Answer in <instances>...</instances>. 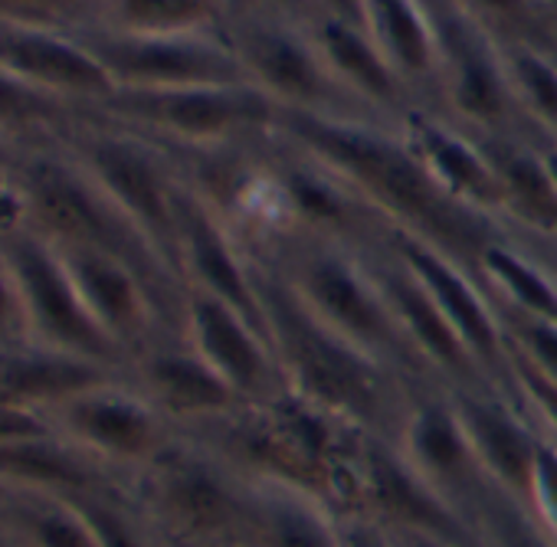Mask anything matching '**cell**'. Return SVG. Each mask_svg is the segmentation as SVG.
Returning a JSON list of instances; mask_svg holds the SVG:
<instances>
[{"label": "cell", "mask_w": 557, "mask_h": 547, "mask_svg": "<svg viewBox=\"0 0 557 547\" xmlns=\"http://www.w3.org/2000/svg\"><path fill=\"white\" fill-rule=\"evenodd\" d=\"M233 17H283L309 24L312 0H230V21Z\"/></svg>", "instance_id": "obj_42"}, {"label": "cell", "mask_w": 557, "mask_h": 547, "mask_svg": "<svg viewBox=\"0 0 557 547\" xmlns=\"http://www.w3.org/2000/svg\"><path fill=\"white\" fill-rule=\"evenodd\" d=\"M342 518H361L381 531H417L459 547H482L479 531L410 469L391 436L368 433L361 439Z\"/></svg>", "instance_id": "obj_13"}, {"label": "cell", "mask_w": 557, "mask_h": 547, "mask_svg": "<svg viewBox=\"0 0 557 547\" xmlns=\"http://www.w3.org/2000/svg\"><path fill=\"white\" fill-rule=\"evenodd\" d=\"M177 272L184 289H197L203 296L226 302L265 335V315L256 286V262L233 236V229L216 216V210L190 190V184L181 207Z\"/></svg>", "instance_id": "obj_20"}, {"label": "cell", "mask_w": 557, "mask_h": 547, "mask_svg": "<svg viewBox=\"0 0 557 547\" xmlns=\"http://www.w3.org/2000/svg\"><path fill=\"white\" fill-rule=\"evenodd\" d=\"M502 315L505 335L511 351L528 361L537 374H544L547 381L557 384V325L547 322H531V319H518V315Z\"/></svg>", "instance_id": "obj_40"}, {"label": "cell", "mask_w": 557, "mask_h": 547, "mask_svg": "<svg viewBox=\"0 0 557 547\" xmlns=\"http://www.w3.org/2000/svg\"><path fill=\"white\" fill-rule=\"evenodd\" d=\"M508 239L524 249L541 269H544V276L554 283L557 289V239H547V236H531V233H508Z\"/></svg>", "instance_id": "obj_45"}, {"label": "cell", "mask_w": 557, "mask_h": 547, "mask_svg": "<svg viewBox=\"0 0 557 547\" xmlns=\"http://www.w3.org/2000/svg\"><path fill=\"white\" fill-rule=\"evenodd\" d=\"M17 187L27 203V226L47 236L53 246L99 249L135 265L161 306L181 328L184 286L141 229L122 213V207L96 184V177L60 145L27 151L14 167Z\"/></svg>", "instance_id": "obj_4"}, {"label": "cell", "mask_w": 557, "mask_h": 547, "mask_svg": "<svg viewBox=\"0 0 557 547\" xmlns=\"http://www.w3.org/2000/svg\"><path fill=\"white\" fill-rule=\"evenodd\" d=\"M479 279L505 315L557 325V289L544 269L511 239H498L482 252Z\"/></svg>", "instance_id": "obj_31"}, {"label": "cell", "mask_w": 557, "mask_h": 547, "mask_svg": "<svg viewBox=\"0 0 557 547\" xmlns=\"http://www.w3.org/2000/svg\"><path fill=\"white\" fill-rule=\"evenodd\" d=\"M27 226V203L11 167H0V236Z\"/></svg>", "instance_id": "obj_44"}, {"label": "cell", "mask_w": 557, "mask_h": 547, "mask_svg": "<svg viewBox=\"0 0 557 547\" xmlns=\"http://www.w3.org/2000/svg\"><path fill=\"white\" fill-rule=\"evenodd\" d=\"M21 158H24V154H21L14 145H8L4 138H0V167H11V171H14Z\"/></svg>", "instance_id": "obj_49"}, {"label": "cell", "mask_w": 557, "mask_h": 547, "mask_svg": "<svg viewBox=\"0 0 557 547\" xmlns=\"http://www.w3.org/2000/svg\"><path fill=\"white\" fill-rule=\"evenodd\" d=\"M332 17L364 27V0H312V21Z\"/></svg>", "instance_id": "obj_47"}, {"label": "cell", "mask_w": 557, "mask_h": 547, "mask_svg": "<svg viewBox=\"0 0 557 547\" xmlns=\"http://www.w3.org/2000/svg\"><path fill=\"white\" fill-rule=\"evenodd\" d=\"M106 465L89 459L57 430L17 443H0V488L21 495H57L79 498L86 492L115 485Z\"/></svg>", "instance_id": "obj_28"}, {"label": "cell", "mask_w": 557, "mask_h": 547, "mask_svg": "<svg viewBox=\"0 0 557 547\" xmlns=\"http://www.w3.org/2000/svg\"><path fill=\"white\" fill-rule=\"evenodd\" d=\"M83 109L30 86L27 79L0 70V138L21 154L60 141Z\"/></svg>", "instance_id": "obj_32"}, {"label": "cell", "mask_w": 557, "mask_h": 547, "mask_svg": "<svg viewBox=\"0 0 557 547\" xmlns=\"http://www.w3.org/2000/svg\"><path fill=\"white\" fill-rule=\"evenodd\" d=\"M502 50L557 53V21L547 0H453Z\"/></svg>", "instance_id": "obj_34"}, {"label": "cell", "mask_w": 557, "mask_h": 547, "mask_svg": "<svg viewBox=\"0 0 557 547\" xmlns=\"http://www.w3.org/2000/svg\"><path fill=\"white\" fill-rule=\"evenodd\" d=\"M394 443L400 456L410 462V469L475 527V518L495 495V488L485 478L482 462L462 430L449 387H417L404 410Z\"/></svg>", "instance_id": "obj_15"}, {"label": "cell", "mask_w": 557, "mask_h": 547, "mask_svg": "<svg viewBox=\"0 0 557 547\" xmlns=\"http://www.w3.org/2000/svg\"><path fill=\"white\" fill-rule=\"evenodd\" d=\"M252 262L265 315V338L286 390L361 433L394 439L413 390L423 384L404 381L400 374L325 328L278 279V272L269 262Z\"/></svg>", "instance_id": "obj_2"}, {"label": "cell", "mask_w": 557, "mask_h": 547, "mask_svg": "<svg viewBox=\"0 0 557 547\" xmlns=\"http://www.w3.org/2000/svg\"><path fill=\"white\" fill-rule=\"evenodd\" d=\"M449 397L492 488L528 508L541 433L524 413L515 390L502 384H479L466 390H449Z\"/></svg>", "instance_id": "obj_18"}, {"label": "cell", "mask_w": 557, "mask_h": 547, "mask_svg": "<svg viewBox=\"0 0 557 547\" xmlns=\"http://www.w3.org/2000/svg\"><path fill=\"white\" fill-rule=\"evenodd\" d=\"M554 63H557V53H554Z\"/></svg>", "instance_id": "obj_53"}, {"label": "cell", "mask_w": 557, "mask_h": 547, "mask_svg": "<svg viewBox=\"0 0 557 547\" xmlns=\"http://www.w3.org/2000/svg\"><path fill=\"white\" fill-rule=\"evenodd\" d=\"M252 259L269 262L278 272V279L325 328H332L404 381L436 384L410 351L384 293L377 289L368 249L338 239L293 236Z\"/></svg>", "instance_id": "obj_5"}, {"label": "cell", "mask_w": 557, "mask_h": 547, "mask_svg": "<svg viewBox=\"0 0 557 547\" xmlns=\"http://www.w3.org/2000/svg\"><path fill=\"white\" fill-rule=\"evenodd\" d=\"M181 335L236 390L243 403L286 387L269 338L249 319L213 296L184 289Z\"/></svg>", "instance_id": "obj_21"}, {"label": "cell", "mask_w": 557, "mask_h": 547, "mask_svg": "<svg viewBox=\"0 0 557 547\" xmlns=\"http://www.w3.org/2000/svg\"><path fill=\"white\" fill-rule=\"evenodd\" d=\"M60 145L96 177V184L122 207V213L181 279L177 239L187 177L177 154L161 141L96 112H79V119L60 135Z\"/></svg>", "instance_id": "obj_6"}, {"label": "cell", "mask_w": 557, "mask_h": 547, "mask_svg": "<svg viewBox=\"0 0 557 547\" xmlns=\"http://www.w3.org/2000/svg\"><path fill=\"white\" fill-rule=\"evenodd\" d=\"M47 417L63 439L122 482L151 465L181 436L125 374L60 403Z\"/></svg>", "instance_id": "obj_12"}, {"label": "cell", "mask_w": 557, "mask_h": 547, "mask_svg": "<svg viewBox=\"0 0 557 547\" xmlns=\"http://www.w3.org/2000/svg\"><path fill=\"white\" fill-rule=\"evenodd\" d=\"M115 89H187L249 83L226 34L135 37L99 27L76 30Z\"/></svg>", "instance_id": "obj_14"}, {"label": "cell", "mask_w": 557, "mask_h": 547, "mask_svg": "<svg viewBox=\"0 0 557 547\" xmlns=\"http://www.w3.org/2000/svg\"><path fill=\"white\" fill-rule=\"evenodd\" d=\"M475 531L482 547H557L528 508L515 505L505 495H492L475 518Z\"/></svg>", "instance_id": "obj_37"}, {"label": "cell", "mask_w": 557, "mask_h": 547, "mask_svg": "<svg viewBox=\"0 0 557 547\" xmlns=\"http://www.w3.org/2000/svg\"><path fill=\"white\" fill-rule=\"evenodd\" d=\"M122 374L125 371L119 368L24 341L14 348H0V403L50 413L60 403Z\"/></svg>", "instance_id": "obj_27"}, {"label": "cell", "mask_w": 557, "mask_h": 547, "mask_svg": "<svg viewBox=\"0 0 557 547\" xmlns=\"http://www.w3.org/2000/svg\"><path fill=\"white\" fill-rule=\"evenodd\" d=\"M440 53L436 115L479 138L537 141L508 76L505 50L453 0H423Z\"/></svg>", "instance_id": "obj_9"}, {"label": "cell", "mask_w": 557, "mask_h": 547, "mask_svg": "<svg viewBox=\"0 0 557 547\" xmlns=\"http://www.w3.org/2000/svg\"><path fill=\"white\" fill-rule=\"evenodd\" d=\"M4 521L24 547H102L96 527L73 498L11 492Z\"/></svg>", "instance_id": "obj_33"}, {"label": "cell", "mask_w": 557, "mask_h": 547, "mask_svg": "<svg viewBox=\"0 0 557 547\" xmlns=\"http://www.w3.org/2000/svg\"><path fill=\"white\" fill-rule=\"evenodd\" d=\"M226 37L249 83L283 112L381 122L335 79L309 24L283 17H233Z\"/></svg>", "instance_id": "obj_10"}, {"label": "cell", "mask_w": 557, "mask_h": 547, "mask_svg": "<svg viewBox=\"0 0 557 547\" xmlns=\"http://www.w3.org/2000/svg\"><path fill=\"white\" fill-rule=\"evenodd\" d=\"M99 0H0V21L83 30L96 21Z\"/></svg>", "instance_id": "obj_38"}, {"label": "cell", "mask_w": 557, "mask_h": 547, "mask_svg": "<svg viewBox=\"0 0 557 547\" xmlns=\"http://www.w3.org/2000/svg\"><path fill=\"white\" fill-rule=\"evenodd\" d=\"M275 135L345 177L391 229L440 249L475 279L482 252L508 239L495 216L466 207L436 184L397 122L283 112Z\"/></svg>", "instance_id": "obj_1"}, {"label": "cell", "mask_w": 557, "mask_h": 547, "mask_svg": "<svg viewBox=\"0 0 557 547\" xmlns=\"http://www.w3.org/2000/svg\"><path fill=\"white\" fill-rule=\"evenodd\" d=\"M364 30L413 96L417 109H440V53L423 0H364Z\"/></svg>", "instance_id": "obj_26"}, {"label": "cell", "mask_w": 557, "mask_h": 547, "mask_svg": "<svg viewBox=\"0 0 557 547\" xmlns=\"http://www.w3.org/2000/svg\"><path fill=\"white\" fill-rule=\"evenodd\" d=\"M394 547H459L453 540L433 537V534H417V531H387Z\"/></svg>", "instance_id": "obj_48"}, {"label": "cell", "mask_w": 557, "mask_h": 547, "mask_svg": "<svg viewBox=\"0 0 557 547\" xmlns=\"http://www.w3.org/2000/svg\"><path fill=\"white\" fill-rule=\"evenodd\" d=\"M24 341H30L24 296H21L14 269H11V259L4 256V249H0V348H14Z\"/></svg>", "instance_id": "obj_41"}, {"label": "cell", "mask_w": 557, "mask_h": 547, "mask_svg": "<svg viewBox=\"0 0 557 547\" xmlns=\"http://www.w3.org/2000/svg\"><path fill=\"white\" fill-rule=\"evenodd\" d=\"M239 547H345L342 514L309 492L246 482Z\"/></svg>", "instance_id": "obj_25"}, {"label": "cell", "mask_w": 557, "mask_h": 547, "mask_svg": "<svg viewBox=\"0 0 557 547\" xmlns=\"http://www.w3.org/2000/svg\"><path fill=\"white\" fill-rule=\"evenodd\" d=\"M384 243L413 272L417 283L433 296V302L453 322V328L459 332L479 368L488 374V381L511 387V345L485 286L469 269H462L459 262H453L449 256L413 236L391 229Z\"/></svg>", "instance_id": "obj_16"}, {"label": "cell", "mask_w": 557, "mask_h": 547, "mask_svg": "<svg viewBox=\"0 0 557 547\" xmlns=\"http://www.w3.org/2000/svg\"><path fill=\"white\" fill-rule=\"evenodd\" d=\"M0 70L76 105L96 109L119 89L106 66L73 30L0 21Z\"/></svg>", "instance_id": "obj_22"}, {"label": "cell", "mask_w": 557, "mask_h": 547, "mask_svg": "<svg viewBox=\"0 0 557 547\" xmlns=\"http://www.w3.org/2000/svg\"><path fill=\"white\" fill-rule=\"evenodd\" d=\"M0 547H24V544H21V537L11 531V524H8V521H0Z\"/></svg>", "instance_id": "obj_50"}, {"label": "cell", "mask_w": 557, "mask_h": 547, "mask_svg": "<svg viewBox=\"0 0 557 547\" xmlns=\"http://www.w3.org/2000/svg\"><path fill=\"white\" fill-rule=\"evenodd\" d=\"M547 8H550V14H554V21H557V0H547Z\"/></svg>", "instance_id": "obj_52"}, {"label": "cell", "mask_w": 557, "mask_h": 547, "mask_svg": "<svg viewBox=\"0 0 557 547\" xmlns=\"http://www.w3.org/2000/svg\"><path fill=\"white\" fill-rule=\"evenodd\" d=\"M0 249L11 259L17 276L27 312V335L34 345L125 371V355L86 309L60 249L47 236H40L34 226H21L0 236Z\"/></svg>", "instance_id": "obj_11"}, {"label": "cell", "mask_w": 557, "mask_h": 547, "mask_svg": "<svg viewBox=\"0 0 557 547\" xmlns=\"http://www.w3.org/2000/svg\"><path fill=\"white\" fill-rule=\"evenodd\" d=\"M312 40L325 57L335 79L381 122H400L410 109H417L407 86L397 79L377 43L361 24L315 17L309 21Z\"/></svg>", "instance_id": "obj_24"}, {"label": "cell", "mask_w": 557, "mask_h": 547, "mask_svg": "<svg viewBox=\"0 0 557 547\" xmlns=\"http://www.w3.org/2000/svg\"><path fill=\"white\" fill-rule=\"evenodd\" d=\"M511 390L541 436L557 443V384L537 374L528 361L511 351Z\"/></svg>", "instance_id": "obj_39"}, {"label": "cell", "mask_w": 557, "mask_h": 547, "mask_svg": "<svg viewBox=\"0 0 557 547\" xmlns=\"http://www.w3.org/2000/svg\"><path fill=\"white\" fill-rule=\"evenodd\" d=\"M8 505H11V492H8V488H0V521L8 518Z\"/></svg>", "instance_id": "obj_51"}, {"label": "cell", "mask_w": 557, "mask_h": 547, "mask_svg": "<svg viewBox=\"0 0 557 547\" xmlns=\"http://www.w3.org/2000/svg\"><path fill=\"white\" fill-rule=\"evenodd\" d=\"M73 501L96 527L102 547H168L158 537V531L148 524V518L135 508L125 482L86 492Z\"/></svg>", "instance_id": "obj_35"}, {"label": "cell", "mask_w": 557, "mask_h": 547, "mask_svg": "<svg viewBox=\"0 0 557 547\" xmlns=\"http://www.w3.org/2000/svg\"><path fill=\"white\" fill-rule=\"evenodd\" d=\"M96 112L171 151H223L275 135L283 109L252 83L187 89H119Z\"/></svg>", "instance_id": "obj_8"}, {"label": "cell", "mask_w": 557, "mask_h": 547, "mask_svg": "<svg viewBox=\"0 0 557 547\" xmlns=\"http://www.w3.org/2000/svg\"><path fill=\"white\" fill-rule=\"evenodd\" d=\"M125 377L177 433L210 423L243 403L181 332H168L141 348L128 361Z\"/></svg>", "instance_id": "obj_19"}, {"label": "cell", "mask_w": 557, "mask_h": 547, "mask_svg": "<svg viewBox=\"0 0 557 547\" xmlns=\"http://www.w3.org/2000/svg\"><path fill=\"white\" fill-rule=\"evenodd\" d=\"M47 433H53V423L47 413L0 403V443H17V439L47 436Z\"/></svg>", "instance_id": "obj_43"}, {"label": "cell", "mask_w": 557, "mask_h": 547, "mask_svg": "<svg viewBox=\"0 0 557 547\" xmlns=\"http://www.w3.org/2000/svg\"><path fill=\"white\" fill-rule=\"evenodd\" d=\"M181 436L210 449L246 482L289 485L345 514L355 456L368 433L283 387Z\"/></svg>", "instance_id": "obj_3"}, {"label": "cell", "mask_w": 557, "mask_h": 547, "mask_svg": "<svg viewBox=\"0 0 557 547\" xmlns=\"http://www.w3.org/2000/svg\"><path fill=\"white\" fill-rule=\"evenodd\" d=\"M515 96L537 135V141H557V63L537 50H505Z\"/></svg>", "instance_id": "obj_36"}, {"label": "cell", "mask_w": 557, "mask_h": 547, "mask_svg": "<svg viewBox=\"0 0 557 547\" xmlns=\"http://www.w3.org/2000/svg\"><path fill=\"white\" fill-rule=\"evenodd\" d=\"M397 125L446 194L502 223V181L475 135L426 109H410Z\"/></svg>", "instance_id": "obj_23"}, {"label": "cell", "mask_w": 557, "mask_h": 547, "mask_svg": "<svg viewBox=\"0 0 557 547\" xmlns=\"http://www.w3.org/2000/svg\"><path fill=\"white\" fill-rule=\"evenodd\" d=\"M342 527H345V547H394V540L387 537V531H381L371 521L342 518Z\"/></svg>", "instance_id": "obj_46"}, {"label": "cell", "mask_w": 557, "mask_h": 547, "mask_svg": "<svg viewBox=\"0 0 557 547\" xmlns=\"http://www.w3.org/2000/svg\"><path fill=\"white\" fill-rule=\"evenodd\" d=\"M226 24L230 0H99L89 27L135 37H181L226 34Z\"/></svg>", "instance_id": "obj_30"}, {"label": "cell", "mask_w": 557, "mask_h": 547, "mask_svg": "<svg viewBox=\"0 0 557 547\" xmlns=\"http://www.w3.org/2000/svg\"><path fill=\"white\" fill-rule=\"evenodd\" d=\"M479 141L502 181L505 229L557 239V187L541 161L537 141H521V138H479Z\"/></svg>", "instance_id": "obj_29"}, {"label": "cell", "mask_w": 557, "mask_h": 547, "mask_svg": "<svg viewBox=\"0 0 557 547\" xmlns=\"http://www.w3.org/2000/svg\"><path fill=\"white\" fill-rule=\"evenodd\" d=\"M387 239V236H384ZM368 262L374 272V283L384 293L410 351L417 355V361L426 368V374L449 387V390H466V387H479V384H495L488 381V374L479 368V361L472 358V351L466 348V341L459 338V332L453 328V322L443 315V309L433 302V296L417 283L413 272L387 249V243H377L374 249H368Z\"/></svg>", "instance_id": "obj_17"}, {"label": "cell", "mask_w": 557, "mask_h": 547, "mask_svg": "<svg viewBox=\"0 0 557 547\" xmlns=\"http://www.w3.org/2000/svg\"><path fill=\"white\" fill-rule=\"evenodd\" d=\"M125 488L168 547H239L246 478L190 436H177Z\"/></svg>", "instance_id": "obj_7"}]
</instances>
